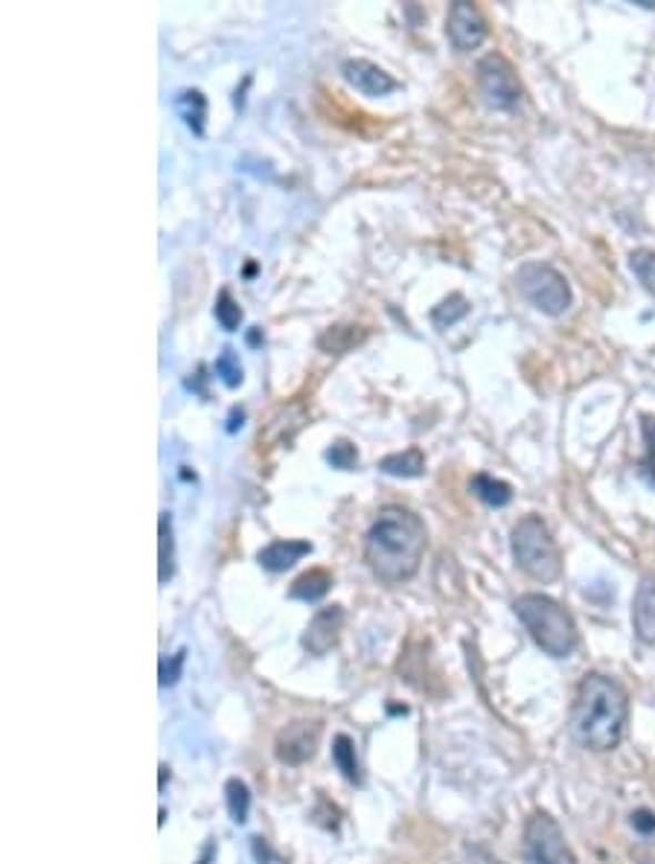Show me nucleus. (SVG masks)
<instances>
[{"label": "nucleus", "mask_w": 655, "mask_h": 864, "mask_svg": "<svg viewBox=\"0 0 655 864\" xmlns=\"http://www.w3.org/2000/svg\"><path fill=\"white\" fill-rule=\"evenodd\" d=\"M429 547L425 521L405 506L379 510L376 521L364 535V562L379 582L402 585L414 580Z\"/></svg>", "instance_id": "obj_1"}, {"label": "nucleus", "mask_w": 655, "mask_h": 864, "mask_svg": "<svg viewBox=\"0 0 655 864\" xmlns=\"http://www.w3.org/2000/svg\"><path fill=\"white\" fill-rule=\"evenodd\" d=\"M629 720V696L615 679L603 673H588L580 681L574 711H571V731L588 751H612L621 745Z\"/></svg>", "instance_id": "obj_2"}, {"label": "nucleus", "mask_w": 655, "mask_h": 864, "mask_svg": "<svg viewBox=\"0 0 655 864\" xmlns=\"http://www.w3.org/2000/svg\"><path fill=\"white\" fill-rule=\"evenodd\" d=\"M513 609H516L522 626L527 629V635L545 655H551V659H571L574 655V650L580 646V632L565 605L545 597V594H522L513 603Z\"/></svg>", "instance_id": "obj_3"}, {"label": "nucleus", "mask_w": 655, "mask_h": 864, "mask_svg": "<svg viewBox=\"0 0 655 864\" xmlns=\"http://www.w3.org/2000/svg\"><path fill=\"white\" fill-rule=\"evenodd\" d=\"M510 547H513V559L522 567L524 574L533 582L551 585L563 576V553L556 544L554 533L547 528L540 515H524L513 528L510 535Z\"/></svg>", "instance_id": "obj_4"}, {"label": "nucleus", "mask_w": 655, "mask_h": 864, "mask_svg": "<svg viewBox=\"0 0 655 864\" xmlns=\"http://www.w3.org/2000/svg\"><path fill=\"white\" fill-rule=\"evenodd\" d=\"M516 285L522 298L542 314L560 318L571 309V285L554 265L545 262H527L518 268Z\"/></svg>", "instance_id": "obj_5"}, {"label": "nucleus", "mask_w": 655, "mask_h": 864, "mask_svg": "<svg viewBox=\"0 0 655 864\" xmlns=\"http://www.w3.org/2000/svg\"><path fill=\"white\" fill-rule=\"evenodd\" d=\"M524 864H577L571 847L565 844V835L547 812H536L524 824L522 842Z\"/></svg>", "instance_id": "obj_6"}, {"label": "nucleus", "mask_w": 655, "mask_h": 864, "mask_svg": "<svg viewBox=\"0 0 655 864\" xmlns=\"http://www.w3.org/2000/svg\"><path fill=\"white\" fill-rule=\"evenodd\" d=\"M478 91L486 106L498 108V111L516 108L524 97L516 68L502 53H490L478 62Z\"/></svg>", "instance_id": "obj_7"}, {"label": "nucleus", "mask_w": 655, "mask_h": 864, "mask_svg": "<svg viewBox=\"0 0 655 864\" xmlns=\"http://www.w3.org/2000/svg\"><path fill=\"white\" fill-rule=\"evenodd\" d=\"M486 21L481 16V9L475 3H466V0H457L449 7L446 16V36L452 41L455 50L466 53V50H475L486 41Z\"/></svg>", "instance_id": "obj_8"}, {"label": "nucleus", "mask_w": 655, "mask_h": 864, "mask_svg": "<svg viewBox=\"0 0 655 864\" xmlns=\"http://www.w3.org/2000/svg\"><path fill=\"white\" fill-rule=\"evenodd\" d=\"M318 740H321V722H292L278 734L274 751H278L280 763L303 765L306 760L315 757Z\"/></svg>", "instance_id": "obj_9"}, {"label": "nucleus", "mask_w": 655, "mask_h": 864, "mask_svg": "<svg viewBox=\"0 0 655 864\" xmlns=\"http://www.w3.org/2000/svg\"><path fill=\"white\" fill-rule=\"evenodd\" d=\"M341 629H344V609L341 605H326L312 617V623L303 632V650L309 655H326L339 643Z\"/></svg>", "instance_id": "obj_10"}, {"label": "nucleus", "mask_w": 655, "mask_h": 864, "mask_svg": "<svg viewBox=\"0 0 655 864\" xmlns=\"http://www.w3.org/2000/svg\"><path fill=\"white\" fill-rule=\"evenodd\" d=\"M341 73L347 79L350 88H355L364 97H387L400 88V82L382 70L379 64L367 62V59H347V62L341 64Z\"/></svg>", "instance_id": "obj_11"}, {"label": "nucleus", "mask_w": 655, "mask_h": 864, "mask_svg": "<svg viewBox=\"0 0 655 864\" xmlns=\"http://www.w3.org/2000/svg\"><path fill=\"white\" fill-rule=\"evenodd\" d=\"M309 553H312V544L303 542V539H280V542H271L269 547H262V551L256 553V562H260L265 571H271V574H283V571L298 565Z\"/></svg>", "instance_id": "obj_12"}, {"label": "nucleus", "mask_w": 655, "mask_h": 864, "mask_svg": "<svg viewBox=\"0 0 655 864\" xmlns=\"http://www.w3.org/2000/svg\"><path fill=\"white\" fill-rule=\"evenodd\" d=\"M635 637L647 646H655V576H644L633 600Z\"/></svg>", "instance_id": "obj_13"}, {"label": "nucleus", "mask_w": 655, "mask_h": 864, "mask_svg": "<svg viewBox=\"0 0 655 864\" xmlns=\"http://www.w3.org/2000/svg\"><path fill=\"white\" fill-rule=\"evenodd\" d=\"M175 576V533H172V515L163 510L158 519V580L161 585Z\"/></svg>", "instance_id": "obj_14"}, {"label": "nucleus", "mask_w": 655, "mask_h": 864, "mask_svg": "<svg viewBox=\"0 0 655 864\" xmlns=\"http://www.w3.org/2000/svg\"><path fill=\"white\" fill-rule=\"evenodd\" d=\"M470 490H472V495L478 498L481 504L493 506V510H502V506H507L510 501H513V490H510V483L498 481V478H493V474H486V472H478L475 478H472Z\"/></svg>", "instance_id": "obj_15"}, {"label": "nucleus", "mask_w": 655, "mask_h": 864, "mask_svg": "<svg viewBox=\"0 0 655 864\" xmlns=\"http://www.w3.org/2000/svg\"><path fill=\"white\" fill-rule=\"evenodd\" d=\"M175 111L184 120V125L193 134H204V120H208V100L201 91H181L175 97Z\"/></svg>", "instance_id": "obj_16"}, {"label": "nucleus", "mask_w": 655, "mask_h": 864, "mask_svg": "<svg viewBox=\"0 0 655 864\" xmlns=\"http://www.w3.org/2000/svg\"><path fill=\"white\" fill-rule=\"evenodd\" d=\"M330 589H332L330 571H324V567H315V571H309V574L298 576L289 594H292L294 600H303V603H318V600L330 594Z\"/></svg>", "instance_id": "obj_17"}, {"label": "nucleus", "mask_w": 655, "mask_h": 864, "mask_svg": "<svg viewBox=\"0 0 655 864\" xmlns=\"http://www.w3.org/2000/svg\"><path fill=\"white\" fill-rule=\"evenodd\" d=\"M379 472L393 474V478H420L425 472V454L420 449L387 454L385 460H379Z\"/></svg>", "instance_id": "obj_18"}, {"label": "nucleus", "mask_w": 655, "mask_h": 864, "mask_svg": "<svg viewBox=\"0 0 655 864\" xmlns=\"http://www.w3.org/2000/svg\"><path fill=\"white\" fill-rule=\"evenodd\" d=\"M470 300L463 298V294H449L446 300H440L437 307L432 309V323L437 330H449L457 321H463L470 314Z\"/></svg>", "instance_id": "obj_19"}, {"label": "nucleus", "mask_w": 655, "mask_h": 864, "mask_svg": "<svg viewBox=\"0 0 655 864\" xmlns=\"http://www.w3.org/2000/svg\"><path fill=\"white\" fill-rule=\"evenodd\" d=\"M224 801H228V812L236 824H245L248 812H251V792L242 781H228L224 783Z\"/></svg>", "instance_id": "obj_20"}, {"label": "nucleus", "mask_w": 655, "mask_h": 864, "mask_svg": "<svg viewBox=\"0 0 655 864\" xmlns=\"http://www.w3.org/2000/svg\"><path fill=\"white\" fill-rule=\"evenodd\" d=\"M332 760H335L339 772L344 774L350 783H359V760H355V745L350 736H335V742H332Z\"/></svg>", "instance_id": "obj_21"}, {"label": "nucleus", "mask_w": 655, "mask_h": 864, "mask_svg": "<svg viewBox=\"0 0 655 864\" xmlns=\"http://www.w3.org/2000/svg\"><path fill=\"white\" fill-rule=\"evenodd\" d=\"M629 268H633V274L641 280V285L655 298V251H649V248L633 251L629 253Z\"/></svg>", "instance_id": "obj_22"}, {"label": "nucleus", "mask_w": 655, "mask_h": 864, "mask_svg": "<svg viewBox=\"0 0 655 864\" xmlns=\"http://www.w3.org/2000/svg\"><path fill=\"white\" fill-rule=\"evenodd\" d=\"M213 370H216V375L224 382V388H240L242 379H245V373H242V364H240V355H236L231 346H224V350L219 352V359H216V364H213Z\"/></svg>", "instance_id": "obj_23"}, {"label": "nucleus", "mask_w": 655, "mask_h": 864, "mask_svg": "<svg viewBox=\"0 0 655 864\" xmlns=\"http://www.w3.org/2000/svg\"><path fill=\"white\" fill-rule=\"evenodd\" d=\"M213 314H216L219 326H222L224 332H236V330H240L242 309H240V303L233 300L231 291H222V294H219L216 307H213Z\"/></svg>", "instance_id": "obj_24"}, {"label": "nucleus", "mask_w": 655, "mask_h": 864, "mask_svg": "<svg viewBox=\"0 0 655 864\" xmlns=\"http://www.w3.org/2000/svg\"><path fill=\"white\" fill-rule=\"evenodd\" d=\"M359 326H335L326 335H321L318 346L326 352H347L350 346H355L364 338V332H355Z\"/></svg>", "instance_id": "obj_25"}, {"label": "nucleus", "mask_w": 655, "mask_h": 864, "mask_svg": "<svg viewBox=\"0 0 655 864\" xmlns=\"http://www.w3.org/2000/svg\"><path fill=\"white\" fill-rule=\"evenodd\" d=\"M326 460L332 463V469H341V472H350V469L359 463V454H355V445L350 443H335L332 449H326Z\"/></svg>", "instance_id": "obj_26"}, {"label": "nucleus", "mask_w": 655, "mask_h": 864, "mask_svg": "<svg viewBox=\"0 0 655 864\" xmlns=\"http://www.w3.org/2000/svg\"><path fill=\"white\" fill-rule=\"evenodd\" d=\"M187 652H175L172 659H161V687H172L181 679V666H184Z\"/></svg>", "instance_id": "obj_27"}, {"label": "nucleus", "mask_w": 655, "mask_h": 864, "mask_svg": "<svg viewBox=\"0 0 655 864\" xmlns=\"http://www.w3.org/2000/svg\"><path fill=\"white\" fill-rule=\"evenodd\" d=\"M463 864H502V862H498V858H495L486 847L472 844V847H466V853H463Z\"/></svg>", "instance_id": "obj_28"}, {"label": "nucleus", "mask_w": 655, "mask_h": 864, "mask_svg": "<svg viewBox=\"0 0 655 864\" xmlns=\"http://www.w3.org/2000/svg\"><path fill=\"white\" fill-rule=\"evenodd\" d=\"M633 826H635V830H638V833L649 835L655 830V815L649 810L633 812Z\"/></svg>", "instance_id": "obj_29"}, {"label": "nucleus", "mask_w": 655, "mask_h": 864, "mask_svg": "<svg viewBox=\"0 0 655 864\" xmlns=\"http://www.w3.org/2000/svg\"><path fill=\"white\" fill-rule=\"evenodd\" d=\"M242 420H245V413H242L240 408H233L231 420H228V431H231V434H233V431H236V429H242Z\"/></svg>", "instance_id": "obj_30"}, {"label": "nucleus", "mask_w": 655, "mask_h": 864, "mask_svg": "<svg viewBox=\"0 0 655 864\" xmlns=\"http://www.w3.org/2000/svg\"><path fill=\"white\" fill-rule=\"evenodd\" d=\"M248 344H251V346L260 344V330H254V332H251V335H248Z\"/></svg>", "instance_id": "obj_31"}]
</instances>
